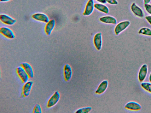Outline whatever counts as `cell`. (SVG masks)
Here are the masks:
<instances>
[{
	"label": "cell",
	"mask_w": 151,
	"mask_h": 113,
	"mask_svg": "<svg viewBox=\"0 0 151 113\" xmlns=\"http://www.w3.org/2000/svg\"><path fill=\"white\" fill-rule=\"evenodd\" d=\"M130 24V22L128 20L121 21L117 24L114 29V32L116 35H119L120 33L127 29Z\"/></svg>",
	"instance_id": "6da1fadb"
},
{
	"label": "cell",
	"mask_w": 151,
	"mask_h": 113,
	"mask_svg": "<svg viewBox=\"0 0 151 113\" xmlns=\"http://www.w3.org/2000/svg\"><path fill=\"white\" fill-rule=\"evenodd\" d=\"M60 97V92L58 91L54 92L48 100L46 106L48 108H51L56 105L59 102Z\"/></svg>",
	"instance_id": "7a4b0ae2"
},
{
	"label": "cell",
	"mask_w": 151,
	"mask_h": 113,
	"mask_svg": "<svg viewBox=\"0 0 151 113\" xmlns=\"http://www.w3.org/2000/svg\"><path fill=\"white\" fill-rule=\"evenodd\" d=\"M130 9L132 13L136 16L143 18L145 16L144 13L142 8L135 3H133L130 6Z\"/></svg>",
	"instance_id": "3957f363"
},
{
	"label": "cell",
	"mask_w": 151,
	"mask_h": 113,
	"mask_svg": "<svg viewBox=\"0 0 151 113\" xmlns=\"http://www.w3.org/2000/svg\"><path fill=\"white\" fill-rule=\"evenodd\" d=\"M16 71L18 76L23 83H24L28 81L29 77L22 67L21 66L17 67Z\"/></svg>",
	"instance_id": "277c9868"
},
{
	"label": "cell",
	"mask_w": 151,
	"mask_h": 113,
	"mask_svg": "<svg viewBox=\"0 0 151 113\" xmlns=\"http://www.w3.org/2000/svg\"><path fill=\"white\" fill-rule=\"evenodd\" d=\"M33 83V81H29L24 83L22 90V97H27L29 95Z\"/></svg>",
	"instance_id": "5b68a950"
},
{
	"label": "cell",
	"mask_w": 151,
	"mask_h": 113,
	"mask_svg": "<svg viewBox=\"0 0 151 113\" xmlns=\"http://www.w3.org/2000/svg\"><path fill=\"white\" fill-rule=\"evenodd\" d=\"M148 67L146 64H143L140 68L138 75L139 81L143 82L146 79L148 73Z\"/></svg>",
	"instance_id": "8992f818"
},
{
	"label": "cell",
	"mask_w": 151,
	"mask_h": 113,
	"mask_svg": "<svg viewBox=\"0 0 151 113\" xmlns=\"http://www.w3.org/2000/svg\"><path fill=\"white\" fill-rule=\"evenodd\" d=\"M63 73L64 79L65 81H69L71 79L73 74L72 69L70 64H65L64 66Z\"/></svg>",
	"instance_id": "52a82bcc"
},
{
	"label": "cell",
	"mask_w": 151,
	"mask_h": 113,
	"mask_svg": "<svg viewBox=\"0 0 151 113\" xmlns=\"http://www.w3.org/2000/svg\"><path fill=\"white\" fill-rule=\"evenodd\" d=\"M93 43L95 47L97 50L99 51L101 49L102 45L101 33L98 32L94 35L93 38Z\"/></svg>",
	"instance_id": "ba28073f"
},
{
	"label": "cell",
	"mask_w": 151,
	"mask_h": 113,
	"mask_svg": "<svg viewBox=\"0 0 151 113\" xmlns=\"http://www.w3.org/2000/svg\"><path fill=\"white\" fill-rule=\"evenodd\" d=\"M94 1L93 0H88L87 1L83 13L84 16H88L93 13L94 9Z\"/></svg>",
	"instance_id": "9c48e42d"
},
{
	"label": "cell",
	"mask_w": 151,
	"mask_h": 113,
	"mask_svg": "<svg viewBox=\"0 0 151 113\" xmlns=\"http://www.w3.org/2000/svg\"><path fill=\"white\" fill-rule=\"evenodd\" d=\"M0 33L6 38L12 39L15 37V34L12 30L10 28L5 26L0 28Z\"/></svg>",
	"instance_id": "30bf717a"
},
{
	"label": "cell",
	"mask_w": 151,
	"mask_h": 113,
	"mask_svg": "<svg viewBox=\"0 0 151 113\" xmlns=\"http://www.w3.org/2000/svg\"><path fill=\"white\" fill-rule=\"evenodd\" d=\"M0 20L3 23L8 25H13L16 22V20L15 19L4 14H0Z\"/></svg>",
	"instance_id": "8fae6325"
},
{
	"label": "cell",
	"mask_w": 151,
	"mask_h": 113,
	"mask_svg": "<svg viewBox=\"0 0 151 113\" xmlns=\"http://www.w3.org/2000/svg\"><path fill=\"white\" fill-rule=\"evenodd\" d=\"M124 108L131 111H138L141 109L142 107L139 103L134 101H130L125 104Z\"/></svg>",
	"instance_id": "7c38bea8"
},
{
	"label": "cell",
	"mask_w": 151,
	"mask_h": 113,
	"mask_svg": "<svg viewBox=\"0 0 151 113\" xmlns=\"http://www.w3.org/2000/svg\"><path fill=\"white\" fill-rule=\"evenodd\" d=\"M32 17L36 21L45 23H47L50 20L48 16L43 13H35L32 15Z\"/></svg>",
	"instance_id": "4fadbf2b"
},
{
	"label": "cell",
	"mask_w": 151,
	"mask_h": 113,
	"mask_svg": "<svg viewBox=\"0 0 151 113\" xmlns=\"http://www.w3.org/2000/svg\"><path fill=\"white\" fill-rule=\"evenodd\" d=\"M109 84L108 81L107 80L102 81L99 84L95 91L97 94H101L103 93L107 89Z\"/></svg>",
	"instance_id": "5bb4252c"
},
{
	"label": "cell",
	"mask_w": 151,
	"mask_h": 113,
	"mask_svg": "<svg viewBox=\"0 0 151 113\" xmlns=\"http://www.w3.org/2000/svg\"><path fill=\"white\" fill-rule=\"evenodd\" d=\"M20 66L23 68L28 75L29 78H32L34 76V73L31 65L27 62L22 63Z\"/></svg>",
	"instance_id": "9a60e30c"
},
{
	"label": "cell",
	"mask_w": 151,
	"mask_h": 113,
	"mask_svg": "<svg viewBox=\"0 0 151 113\" xmlns=\"http://www.w3.org/2000/svg\"><path fill=\"white\" fill-rule=\"evenodd\" d=\"M99 21L104 23L115 25L117 23L116 19L111 16H105L101 17Z\"/></svg>",
	"instance_id": "2e32d148"
},
{
	"label": "cell",
	"mask_w": 151,
	"mask_h": 113,
	"mask_svg": "<svg viewBox=\"0 0 151 113\" xmlns=\"http://www.w3.org/2000/svg\"><path fill=\"white\" fill-rule=\"evenodd\" d=\"M55 20L54 19L50 20L46 23L45 28V31L47 35H50L55 26Z\"/></svg>",
	"instance_id": "e0dca14e"
},
{
	"label": "cell",
	"mask_w": 151,
	"mask_h": 113,
	"mask_svg": "<svg viewBox=\"0 0 151 113\" xmlns=\"http://www.w3.org/2000/svg\"><path fill=\"white\" fill-rule=\"evenodd\" d=\"M94 8L98 11L106 14H108L109 12L108 7L101 3H96L94 5Z\"/></svg>",
	"instance_id": "ac0fdd59"
},
{
	"label": "cell",
	"mask_w": 151,
	"mask_h": 113,
	"mask_svg": "<svg viewBox=\"0 0 151 113\" xmlns=\"http://www.w3.org/2000/svg\"><path fill=\"white\" fill-rule=\"evenodd\" d=\"M138 33L140 35L151 36V29L148 27H143L139 29Z\"/></svg>",
	"instance_id": "d6986e66"
},
{
	"label": "cell",
	"mask_w": 151,
	"mask_h": 113,
	"mask_svg": "<svg viewBox=\"0 0 151 113\" xmlns=\"http://www.w3.org/2000/svg\"><path fill=\"white\" fill-rule=\"evenodd\" d=\"M140 85L144 90L151 93V82H142L141 83Z\"/></svg>",
	"instance_id": "ffe728a7"
},
{
	"label": "cell",
	"mask_w": 151,
	"mask_h": 113,
	"mask_svg": "<svg viewBox=\"0 0 151 113\" xmlns=\"http://www.w3.org/2000/svg\"><path fill=\"white\" fill-rule=\"evenodd\" d=\"M92 110V108L90 106L83 107L80 108L75 112L76 113H88Z\"/></svg>",
	"instance_id": "44dd1931"
},
{
	"label": "cell",
	"mask_w": 151,
	"mask_h": 113,
	"mask_svg": "<svg viewBox=\"0 0 151 113\" xmlns=\"http://www.w3.org/2000/svg\"><path fill=\"white\" fill-rule=\"evenodd\" d=\"M32 112L33 113H42V110L40 105L38 104H36L33 108Z\"/></svg>",
	"instance_id": "7402d4cb"
},
{
	"label": "cell",
	"mask_w": 151,
	"mask_h": 113,
	"mask_svg": "<svg viewBox=\"0 0 151 113\" xmlns=\"http://www.w3.org/2000/svg\"><path fill=\"white\" fill-rule=\"evenodd\" d=\"M144 7L146 11L151 15V4H144Z\"/></svg>",
	"instance_id": "603a6c76"
},
{
	"label": "cell",
	"mask_w": 151,
	"mask_h": 113,
	"mask_svg": "<svg viewBox=\"0 0 151 113\" xmlns=\"http://www.w3.org/2000/svg\"><path fill=\"white\" fill-rule=\"evenodd\" d=\"M106 2L112 5H116L118 4L117 0H106Z\"/></svg>",
	"instance_id": "cb8c5ba5"
},
{
	"label": "cell",
	"mask_w": 151,
	"mask_h": 113,
	"mask_svg": "<svg viewBox=\"0 0 151 113\" xmlns=\"http://www.w3.org/2000/svg\"><path fill=\"white\" fill-rule=\"evenodd\" d=\"M145 19L147 22L151 26V15H147L145 17Z\"/></svg>",
	"instance_id": "d4e9b609"
},
{
	"label": "cell",
	"mask_w": 151,
	"mask_h": 113,
	"mask_svg": "<svg viewBox=\"0 0 151 113\" xmlns=\"http://www.w3.org/2000/svg\"><path fill=\"white\" fill-rule=\"evenodd\" d=\"M98 2L100 3L103 4H105L106 3V0H96Z\"/></svg>",
	"instance_id": "484cf974"
},
{
	"label": "cell",
	"mask_w": 151,
	"mask_h": 113,
	"mask_svg": "<svg viewBox=\"0 0 151 113\" xmlns=\"http://www.w3.org/2000/svg\"><path fill=\"white\" fill-rule=\"evenodd\" d=\"M151 0H143L144 4H149Z\"/></svg>",
	"instance_id": "4316f807"
},
{
	"label": "cell",
	"mask_w": 151,
	"mask_h": 113,
	"mask_svg": "<svg viewBox=\"0 0 151 113\" xmlns=\"http://www.w3.org/2000/svg\"><path fill=\"white\" fill-rule=\"evenodd\" d=\"M148 79L150 82H151V72L149 74Z\"/></svg>",
	"instance_id": "83f0119b"
},
{
	"label": "cell",
	"mask_w": 151,
	"mask_h": 113,
	"mask_svg": "<svg viewBox=\"0 0 151 113\" xmlns=\"http://www.w3.org/2000/svg\"><path fill=\"white\" fill-rule=\"evenodd\" d=\"M11 0H0V1L1 2H6Z\"/></svg>",
	"instance_id": "f1b7e54d"
}]
</instances>
